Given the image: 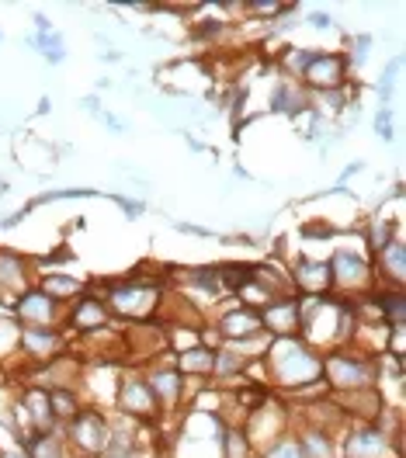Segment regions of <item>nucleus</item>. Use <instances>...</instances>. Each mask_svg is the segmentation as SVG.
<instances>
[{
	"instance_id": "f257e3e1",
	"label": "nucleus",
	"mask_w": 406,
	"mask_h": 458,
	"mask_svg": "<svg viewBox=\"0 0 406 458\" xmlns=\"http://www.w3.org/2000/svg\"><path fill=\"white\" fill-rule=\"evenodd\" d=\"M267 361H271L275 378L285 382V386H295V389H302L306 382L319 378V358L295 337H278V344L267 354Z\"/></svg>"
},
{
	"instance_id": "f03ea898",
	"label": "nucleus",
	"mask_w": 406,
	"mask_h": 458,
	"mask_svg": "<svg viewBox=\"0 0 406 458\" xmlns=\"http://www.w3.org/2000/svg\"><path fill=\"white\" fill-rule=\"evenodd\" d=\"M326 375H330V382L334 386H341V389H365V386H372V365L365 361V358H354L351 351H334L330 358H326Z\"/></svg>"
},
{
	"instance_id": "7ed1b4c3",
	"label": "nucleus",
	"mask_w": 406,
	"mask_h": 458,
	"mask_svg": "<svg viewBox=\"0 0 406 458\" xmlns=\"http://www.w3.org/2000/svg\"><path fill=\"white\" fill-rule=\"evenodd\" d=\"M108 420L101 417V413H94V410H84V413H77L73 417V424H70V437H73V445L77 448H84L90 455H101V448H105V441H108Z\"/></svg>"
},
{
	"instance_id": "20e7f679",
	"label": "nucleus",
	"mask_w": 406,
	"mask_h": 458,
	"mask_svg": "<svg viewBox=\"0 0 406 458\" xmlns=\"http://www.w3.org/2000/svg\"><path fill=\"white\" fill-rule=\"evenodd\" d=\"M21 292H29V260L0 247V302H18Z\"/></svg>"
},
{
	"instance_id": "39448f33",
	"label": "nucleus",
	"mask_w": 406,
	"mask_h": 458,
	"mask_svg": "<svg viewBox=\"0 0 406 458\" xmlns=\"http://www.w3.org/2000/svg\"><path fill=\"white\" fill-rule=\"evenodd\" d=\"M348 56H337V53H313L309 66H306V81L323 90H337V84L348 77Z\"/></svg>"
},
{
	"instance_id": "423d86ee",
	"label": "nucleus",
	"mask_w": 406,
	"mask_h": 458,
	"mask_svg": "<svg viewBox=\"0 0 406 458\" xmlns=\"http://www.w3.org/2000/svg\"><path fill=\"white\" fill-rule=\"evenodd\" d=\"M14 313H18V323L25 327H49L56 319V299H49L42 288H29L18 295Z\"/></svg>"
},
{
	"instance_id": "0eeeda50",
	"label": "nucleus",
	"mask_w": 406,
	"mask_h": 458,
	"mask_svg": "<svg viewBox=\"0 0 406 458\" xmlns=\"http://www.w3.org/2000/svg\"><path fill=\"white\" fill-rule=\"evenodd\" d=\"M264 330V319L254 306H240L219 319V334L230 337V341H243V337H254Z\"/></svg>"
},
{
	"instance_id": "6e6552de",
	"label": "nucleus",
	"mask_w": 406,
	"mask_h": 458,
	"mask_svg": "<svg viewBox=\"0 0 406 458\" xmlns=\"http://www.w3.org/2000/svg\"><path fill=\"white\" fill-rule=\"evenodd\" d=\"M295 282L306 295H326V288L334 285L330 260H299L295 264Z\"/></svg>"
},
{
	"instance_id": "1a4fd4ad",
	"label": "nucleus",
	"mask_w": 406,
	"mask_h": 458,
	"mask_svg": "<svg viewBox=\"0 0 406 458\" xmlns=\"http://www.w3.org/2000/svg\"><path fill=\"white\" fill-rule=\"evenodd\" d=\"M330 271H334V285L354 288L368 282V264H365L361 254H354V250H341L337 258L330 260Z\"/></svg>"
},
{
	"instance_id": "9d476101",
	"label": "nucleus",
	"mask_w": 406,
	"mask_h": 458,
	"mask_svg": "<svg viewBox=\"0 0 406 458\" xmlns=\"http://www.w3.org/2000/svg\"><path fill=\"white\" fill-rule=\"evenodd\" d=\"M348 458H382L385 455V430L378 428H358L344 445Z\"/></svg>"
},
{
	"instance_id": "9b49d317",
	"label": "nucleus",
	"mask_w": 406,
	"mask_h": 458,
	"mask_svg": "<svg viewBox=\"0 0 406 458\" xmlns=\"http://www.w3.org/2000/svg\"><path fill=\"white\" fill-rule=\"evenodd\" d=\"M118 400H122V406L132 417H153V410H156V396L149 393V386H146L143 378H125Z\"/></svg>"
},
{
	"instance_id": "f8f14e48",
	"label": "nucleus",
	"mask_w": 406,
	"mask_h": 458,
	"mask_svg": "<svg viewBox=\"0 0 406 458\" xmlns=\"http://www.w3.org/2000/svg\"><path fill=\"white\" fill-rule=\"evenodd\" d=\"M21 351L38 358V361H49L59 351V337L49 330V327H21Z\"/></svg>"
},
{
	"instance_id": "ddd939ff",
	"label": "nucleus",
	"mask_w": 406,
	"mask_h": 458,
	"mask_svg": "<svg viewBox=\"0 0 406 458\" xmlns=\"http://www.w3.org/2000/svg\"><path fill=\"white\" fill-rule=\"evenodd\" d=\"M108 306H105V299H94V295H84L80 302H77V310L70 313L73 319V327L77 330H97V327H105L108 323Z\"/></svg>"
},
{
	"instance_id": "4468645a",
	"label": "nucleus",
	"mask_w": 406,
	"mask_h": 458,
	"mask_svg": "<svg viewBox=\"0 0 406 458\" xmlns=\"http://www.w3.org/2000/svg\"><path fill=\"white\" fill-rule=\"evenodd\" d=\"M21 406H25V413L31 417L35 430H46L49 424H53V403H49V389H31Z\"/></svg>"
},
{
	"instance_id": "2eb2a0df",
	"label": "nucleus",
	"mask_w": 406,
	"mask_h": 458,
	"mask_svg": "<svg viewBox=\"0 0 406 458\" xmlns=\"http://www.w3.org/2000/svg\"><path fill=\"white\" fill-rule=\"evenodd\" d=\"M299 448L306 458H334V448H330V437L323 428H306L302 437H299Z\"/></svg>"
},
{
	"instance_id": "dca6fc26",
	"label": "nucleus",
	"mask_w": 406,
	"mask_h": 458,
	"mask_svg": "<svg viewBox=\"0 0 406 458\" xmlns=\"http://www.w3.org/2000/svg\"><path fill=\"white\" fill-rule=\"evenodd\" d=\"M378 260H382V271H385V275H393V282L400 285V282H403V240H400V236H393V240L378 250Z\"/></svg>"
},
{
	"instance_id": "f3484780",
	"label": "nucleus",
	"mask_w": 406,
	"mask_h": 458,
	"mask_svg": "<svg viewBox=\"0 0 406 458\" xmlns=\"http://www.w3.org/2000/svg\"><path fill=\"white\" fill-rule=\"evenodd\" d=\"M216 365V351L212 347H188L181 354V369L188 375H208Z\"/></svg>"
},
{
	"instance_id": "a211bd4d",
	"label": "nucleus",
	"mask_w": 406,
	"mask_h": 458,
	"mask_svg": "<svg viewBox=\"0 0 406 458\" xmlns=\"http://www.w3.org/2000/svg\"><path fill=\"white\" fill-rule=\"evenodd\" d=\"M146 386H149L153 396H160L164 403H177V396H181V375L177 372H153Z\"/></svg>"
},
{
	"instance_id": "6ab92c4d",
	"label": "nucleus",
	"mask_w": 406,
	"mask_h": 458,
	"mask_svg": "<svg viewBox=\"0 0 406 458\" xmlns=\"http://www.w3.org/2000/svg\"><path fill=\"white\" fill-rule=\"evenodd\" d=\"M25 452H29V458H66L63 445H59L49 430L31 434V441H29V448H25Z\"/></svg>"
},
{
	"instance_id": "aec40b11",
	"label": "nucleus",
	"mask_w": 406,
	"mask_h": 458,
	"mask_svg": "<svg viewBox=\"0 0 406 458\" xmlns=\"http://www.w3.org/2000/svg\"><path fill=\"white\" fill-rule=\"evenodd\" d=\"M306 108V98L289 84L275 87V101H271V112H285V114H299Z\"/></svg>"
},
{
	"instance_id": "412c9836",
	"label": "nucleus",
	"mask_w": 406,
	"mask_h": 458,
	"mask_svg": "<svg viewBox=\"0 0 406 458\" xmlns=\"http://www.w3.org/2000/svg\"><path fill=\"white\" fill-rule=\"evenodd\" d=\"M42 292H46L49 299H73V295H80V285H77L73 278H63V275H49V278L42 282Z\"/></svg>"
},
{
	"instance_id": "4be33fe9",
	"label": "nucleus",
	"mask_w": 406,
	"mask_h": 458,
	"mask_svg": "<svg viewBox=\"0 0 406 458\" xmlns=\"http://www.w3.org/2000/svg\"><path fill=\"white\" fill-rule=\"evenodd\" d=\"M247 434H243V428H226V434H223V455L226 458H247Z\"/></svg>"
},
{
	"instance_id": "5701e85b",
	"label": "nucleus",
	"mask_w": 406,
	"mask_h": 458,
	"mask_svg": "<svg viewBox=\"0 0 406 458\" xmlns=\"http://www.w3.org/2000/svg\"><path fill=\"white\" fill-rule=\"evenodd\" d=\"M49 403H53V417H56V413H63V417H77V413H80L77 396H73L70 389H53V393H49Z\"/></svg>"
},
{
	"instance_id": "b1692460",
	"label": "nucleus",
	"mask_w": 406,
	"mask_h": 458,
	"mask_svg": "<svg viewBox=\"0 0 406 458\" xmlns=\"http://www.w3.org/2000/svg\"><path fill=\"white\" fill-rule=\"evenodd\" d=\"M18 341H21V323L0 316V354H11L18 347Z\"/></svg>"
},
{
	"instance_id": "393cba45",
	"label": "nucleus",
	"mask_w": 406,
	"mask_h": 458,
	"mask_svg": "<svg viewBox=\"0 0 406 458\" xmlns=\"http://www.w3.org/2000/svg\"><path fill=\"white\" fill-rule=\"evenodd\" d=\"M309 59H313V53L285 49V63H282V70H289V73H295V77H302V73H306V66H309Z\"/></svg>"
},
{
	"instance_id": "a878e982",
	"label": "nucleus",
	"mask_w": 406,
	"mask_h": 458,
	"mask_svg": "<svg viewBox=\"0 0 406 458\" xmlns=\"http://www.w3.org/2000/svg\"><path fill=\"white\" fill-rule=\"evenodd\" d=\"M264 458H306L302 455V448H299V441L295 437H285V441H278V445H271Z\"/></svg>"
},
{
	"instance_id": "bb28decb",
	"label": "nucleus",
	"mask_w": 406,
	"mask_h": 458,
	"mask_svg": "<svg viewBox=\"0 0 406 458\" xmlns=\"http://www.w3.org/2000/svg\"><path fill=\"white\" fill-rule=\"evenodd\" d=\"M368 49H372V35H358V42H354V49H351V59L361 66L365 63V56H368ZM348 59V63H351Z\"/></svg>"
},
{
	"instance_id": "cd10ccee",
	"label": "nucleus",
	"mask_w": 406,
	"mask_h": 458,
	"mask_svg": "<svg viewBox=\"0 0 406 458\" xmlns=\"http://www.w3.org/2000/svg\"><path fill=\"white\" fill-rule=\"evenodd\" d=\"M112 199H115L118 205H122V212H125V216H129V219H140V216H143V212H146V205H143V201L122 199V195H112Z\"/></svg>"
},
{
	"instance_id": "c85d7f7f",
	"label": "nucleus",
	"mask_w": 406,
	"mask_h": 458,
	"mask_svg": "<svg viewBox=\"0 0 406 458\" xmlns=\"http://www.w3.org/2000/svg\"><path fill=\"white\" fill-rule=\"evenodd\" d=\"M177 233H184V236H199V240H208V236H216L212 229H205V226H195V223H174Z\"/></svg>"
},
{
	"instance_id": "c756f323",
	"label": "nucleus",
	"mask_w": 406,
	"mask_h": 458,
	"mask_svg": "<svg viewBox=\"0 0 406 458\" xmlns=\"http://www.w3.org/2000/svg\"><path fill=\"white\" fill-rule=\"evenodd\" d=\"M376 136H382V140H389V136H393V118H389L385 108L376 114Z\"/></svg>"
},
{
	"instance_id": "7c9ffc66",
	"label": "nucleus",
	"mask_w": 406,
	"mask_h": 458,
	"mask_svg": "<svg viewBox=\"0 0 406 458\" xmlns=\"http://www.w3.org/2000/svg\"><path fill=\"white\" fill-rule=\"evenodd\" d=\"M306 21H309V25H313V29H334V18H330V14H326V11H313V14H309V18H306Z\"/></svg>"
},
{
	"instance_id": "2f4dec72",
	"label": "nucleus",
	"mask_w": 406,
	"mask_h": 458,
	"mask_svg": "<svg viewBox=\"0 0 406 458\" xmlns=\"http://www.w3.org/2000/svg\"><path fill=\"white\" fill-rule=\"evenodd\" d=\"M101 122L112 129V132H125V122L118 118V114H112V112H101Z\"/></svg>"
},
{
	"instance_id": "473e14b6",
	"label": "nucleus",
	"mask_w": 406,
	"mask_h": 458,
	"mask_svg": "<svg viewBox=\"0 0 406 458\" xmlns=\"http://www.w3.org/2000/svg\"><path fill=\"white\" fill-rule=\"evenodd\" d=\"M84 108H88L90 114H97V118H101V105H97V98H94V94H90V98H84Z\"/></svg>"
},
{
	"instance_id": "72a5a7b5",
	"label": "nucleus",
	"mask_w": 406,
	"mask_h": 458,
	"mask_svg": "<svg viewBox=\"0 0 406 458\" xmlns=\"http://www.w3.org/2000/svg\"><path fill=\"white\" fill-rule=\"evenodd\" d=\"M0 458H29V452L21 448V452H0Z\"/></svg>"
},
{
	"instance_id": "f704fd0d",
	"label": "nucleus",
	"mask_w": 406,
	"mask_h": 458,
	"mask_svg": "<svg viewBox=\"0 0 406 458\" xmlns=\"http://www.w3.org/2000/svg\"><path fill=\"white\" fill-rule=\"evenodd\" d=\"M0 42H4V31H0Z\"/></svg>"
}]
</instances>
